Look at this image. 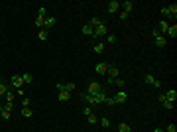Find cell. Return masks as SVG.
<instances>
[{
  "label": "cell",
  "mask_w": 177,
  "mask_h": 132,
  "mask_svg": "<svg viewBox=\"0 0 177 132\" xmlns=\"http://www.w3.org/2000/svg\"><path fill=\"white\" fill-rule=\"evenodd\" d=\"M118 75H120V69H118L114 63H110L108 69H106V83H108V85H112V83L118 79Z\"/></svg>",
  "instance_id": "1"
},
{
  "label": "cell",
  "mask_w": 177,
  "mask_h": 132,
  "mask_svg": "<svg viewBox=\"0 0 177 132\" xmlns=\"http://www.w3.org/2000/svg\"><path fill=\"white\" fill-rule=\"evenodd\" d=\"M154 42H155V45H158V47H165V45H167V38L161 36L158 30H154Z\"/></svg>",
  "instance_id": "2"
},
{
  "label": "cell",
  "mask_w": 177,
  "mask_h": 132,
  "mask_svg": "<svg viewBox=\"0 0 177 132\" xmlns=\"http://www.w3.org/2000/svg\"><path fill=\"white\" fill-rule=\"evenodd\" d=\"M144 83H146V85H152V87H155V89H159V87H161V83H159V81L155 79V77L152 75V73H146V77H144Z\"/></svg>",
  "instance_id": "3"
},
{
  "label": "cell",
  "mask_w": 177,
  "mask_h": 132,
  "mask_svg": "<svg viewBox=\"0 0 177 132\" xmlns=\"http://www.w3.org/2000/svg\"><path fill=\"white\" fill-rule=\"evenodd\" d=\"M100 89H103V85H100V83H97V81H91V83L87 85V91H85V93H89V95H97Z\"/></svg>",
  "instance_id": "4"
},
{
  "label": "cell",
  "mask_w": 177,
  "mask_h": 132,
  "mask_svg": "<svg viewBox=\"0 0 177 132\" xmlns=\"http://www.w3.org/2000/svg\"><path fill=\"white\" fill-rule=\"evenodd\" d=\"M106 34H108V28L104 26V24H98L97 28H94V36H93V38L94 40H97V38H104Z\"/></svg>",
  "instance_id": "5"
},
{
  "label": "cell",
  "mask_w": 177,
  "mask_h": 132,
  "mask_svg": "<svg viewBox=\"0 0 177 132\" xmlns=\"http://www.w3.org/2000/svg\"><path fill=\"white\" fill-rule=\"evenodd\" d=\"M134 6H136V2H134V0H124V2H120L122 12H126V14H130L132 10H134Z\"/></svg>",
  "instance_id": "6"
},
{
  "label": "cell",
  "mask_w": 177,
  "mask_h": 132,
  "mask_svg": "<svg viewBox=\"0 0 177 132\" xmlns=\"http://www.w3.org/2000/svg\"><path fill=\"white\" fill-rule=\"evenodd\" d=\"M81 99L89 104V107H97V99H94V95H89V93H81L79 95Z\"/></svg>",
  "instance_id": "7"
},
{
  "label": "cell",
  "mask_w": 177,
  "mask_h": 132,
  "mask_svg": "<svg viewBox=\"0 0 177 132\" xmlns=\"http://www.w3.org/2000/svg\"><path fill=\"white\" fill-rule=\"evenodd\" d=\"M106 97H108V93H106V85H103V89H100L97 95H94V99H97V104L104 103V99H106Z\"/></svg>",
  "instance_id": "8"
},
{
  "label": "cell",
  "mask_w": 177,
  "mask_h": 132,
  "mask_svg": "<svg viewBox=\"0 0 177 132\" xmlns=\"http://www.w3.org/2000/svg\"><path fill=\"white\" fill-rule=\"evenodd\" d=\"M158 101H159V104H161L165 110H173V103L165 99V95H159V99H158Z\"/></svg>",
  "instance_id": "9"
},
{
  "label": "cell",
  "mask_w": 177,
  "mask_h": 132,
  "mask_svg": "<svg viewBox=\"0 0 177 132\" xmlns=\"http://www.w3.org/2000/svg\"><path fill=\"white\" fill-rule=\"evenodd\" d=\"M10 83H12V87H14V89H22V85H24V79H22V75H12Z\"/></svg>",
  "instance_id": "10"
},
{
  "label": "cell",
  "mask_w": 177,
  "mask_h": 132,
  "mask_svg": "<svg viewBox=\"0 0 177 132\" xmlns=\"http://www.w3.org/2000/svg\"><path fill=\"white\" fill-rule=\"evenodd\" d=\"M106 69H108V63H104V61H100V63L94 65V73H97V75H104Z\"/></svg>",
  "instance_id": "11"
},
{
  "label": "cell",
  "mask_w": 177,
  "mask_h": 132,
  "mask_svg": "<svg viewBox=\"0 0 177 132\" xmlns=\"http://www.w3.org/2000/svg\"><path fill=\"white\" fill-rule=\"evenodd\" d=\"M106 10H108V14L118 12V10H120V2H118V0H110V2H108V6H106Z\"/></svg>",
  "instance_id": "12"
},
{
  "label": "cell",
  "mask_w": 177,
  "mask_h": 132,
  "mask_svg": "<svg viewBox=\"0 0 177 132\" xmlns=\"http://www.w3.org/2000/svg\"><path fill=\"white\" fill-rule=\"evenodd\" d=\"M165 38H177V24H169L167 32H165Z\"/></svg>",
  "instance_id": "13"
},
{
  "label": "cell",
  "mask_w": 177,
  "mask_h": 132,
  "mask_svg": "<svg viewBox=\"0 0 177 132\" xmlns=\"http://www.w3.org/2000/svg\"><path fill=\"white\" fill-rule=\"evenodd\" d=\"M167 28H169V22H165V20H161V22H158V32L161 34V36H165V32H167Z\"/></svg>",
  "instance_id": "14"
},
{
  "label": "cell",
  "mask_w": 177,
  "mask_h": 132,
  "mask_svg": "<svg viewBox=\"0 0 177 132\" xmlns=\"http://www.w3.org/2000/svg\"><path fill=\"white\" fill-rule=\"evenodd\" d=\"M114 103H126V91L124 89H120V91H118V93L116 95H114Z\"/></svg>",
  "instance_id": "15"
},
{
  "label": "cell",
  "mask_w": 177,
  "mask_h": 132,
  "mask_svg": "<svg viewBox=\"0 0 177 132\" xmlns=\"http://www.w3.org/2000/svg\"><path fill=\"white\" fill-rule=\"evenodd\" d=\"M10 89H14V87H12V85H6L4 81H0V101H2V97H4Z\"/></svg>",
  "instance_id": "16"
},
{
  "label": "cell",
  "mask_w": 177,
  "mask_h": 132,
  "mask_svg": "<svg viewBox=\"0 0 177 132\" xmlns=\"http://www.w3.org/2000/svg\"><path fill=\"white\" fill-rule=\"evenodd\" d=\"M81 32H83L85 36H89V38H93V36H94V30H93V26H91V24H85L83 28H81Z\"/></svg>",
  "instance_id": "17"
},
{
  "label": "cell",
  "mask_w": 177,
  "mask_h": 132,
  "mask_svg": "<svg viewBox=\"0 0 177 132\" xmlns=\"http://www.w3.org/2000/svg\"><path fill=\"white\" fill-rule=\"evenodd\" d=\"M55 22H57V20L53 18V16H47V18H45V24H43V30L53 28V26H55Z\"/></svg>",
  "instance_id": "18"
},
{
  "label": "cell",
  "mask_w": 177,
  "mask_h": 132,
  "mask_svg": "<svg viewBox=\"0 0 177 132\" xmlns=\"http://www.w3.org/2000/svg\"><path fill=\"white\" fill-rule=\"evenodd\" d=\"M163 95H165V99H167V101H171V103L177 99V91H175V89H169V91H165Z\"/></svg>",
  "instance_id": "19"
},
{
  "label": "cell",
  "mask_w": 177,
  "mask_h": 132,
  "mask_svg": "<svg viewBox=\"0 0 177 132\" xmlns=\"http://www.w3.org/2000/svg\"><path fill=\"white\" fill-rule=\"evenodd\" d=\"M20 114H22L24 118H30V116H33V110L30 109V107H22V110H20Z\"/></svg>",
  "instance_id": "20"
},
{
  "label": "cell",
  "mask_w": 177,
  "mask_h": 132,
  "mask_svg": "<svg viewBox=\"0 0 177 132\" xmlns=\"http://www.w3.org/2000/svg\"><path fill=\"white\" fill-rule=\"evenodd\" d=\"M57 99L59 101H71V93L69 91H61V93H57Z\"/></svg>",
  "instance_id": "21"
},
{
  "label": "cell",
  "mask_w": 177,
  "mask_h": 132,
  "mask_svg": "<svg viewBox=\"0 0 177 132\" xmlns=\"http://www.w3.org/2000/svg\"><path fill=\"white\" fill-rule=\"evenodd\" d=\"M104 43H108V45H114V43H116V36L106 34V36H104Z\"/></svg>",
  "instance_id": "22"
},
{
  "label": "cell",
  "mask_w": 177,
  "mask_h": 132,
  "mask_svg": "<svg viewBox=\"0 0 177 132\" xmlns=\"http://www.w3.org/2000/svg\"><path fill=\"white\" fill-rule=\"evenodd\" d=\"M112 85H114V87H116L118 91H120V89H124V85H126V81L122 79V77H118V79L114 81V83H112Z\"/></svg>",
  "instance_id": "23"
},
{
  "label": "cell",
  "mask_w": 177,
  "mask_h": 132,
  "mask_svg": "<svg viewBox=\"0 0 177 132\" xmlns=\"http://www.w3.org/2000/svg\"><path fill=\"white\" fill-rule=\"evenodd\" d=\"M104 45H106L104 42H97V43H94V53H103L104 51Z\"/></svg>",
  "instance_id": "24"
},
{
  "label": "cell",
  "mask_w": 177,
  "mask_h": 132,
  "mask_svg": "<svg viewBox=\"0 0 177 132\" xmlns=\"http://www.w3.org/2000/svg\"><path fill=\"white\" fill-rule=\"evenodd\" d=\"M10 116H12V113H10V110L0 109V118H2V120H10Z\"/></svg>",
  "instance_id": "25"
},
{
  "label": "cell",
  "mask_w": 177,
  "mask_h": 132,
  "mask_svg": "<svg viewBox=\"0 0 177 132\" xmlns=\"http://www.w3.org/2000/svg\"><path fill=\"white\" fill-rule=\"evenodd\" d=\"M118 132H132V128H130V124L120 122V124H118Z\"/></svg>",
  "instance_id": "26"
},
{
  "label": "cell",
  "mask_w": 177,
  "mask_h": 132,
  "mask_svg": "<svg viewBox=\"0 0 177 132\" xmlns=\"http://www.w3.org/2000/svg\"><path fill=\"white\" fill-rule=\"evenodd\" d=\"M22 79H24V85H30L33 81V77H32V73H22Z\"/></svg>",
  "instance_id": "27"
},
{
  "label": "cell",
  "mask_w": 177,
  "mask_h": 132,
  "mask_svg": "<svg viewBox=\"0 0 177 132\" xmlns=\"http://www.w3.org/2000/svg\"><path fill=\"white\" fill-rule=\"evenodd\" d=\"M4 97H6V101H8V103H14V99H16V93H14V89H10L8 93L4 95Z\"/></svg>",
  "instance_id": "28"
},
{
  "label": "cell",
  "mask_w": 177,
  "mask_h": 132,
  "mask_svg": "<svg viewBox=\"0 0 177 132\" xmlns=\"http://www.w3.org/2000/svg\"><path fill=\"white\" fill-rule=\"evenodd\" d=\"M161 14H163V18H165V22H169V20L173 18V16L169 14V10H167V6H163V8H161Z\"/></svg>",
  "instance_id": "29"
},
{
  "label": "cell",
  "mask_w": 177,
  "mask_h": 132,
  "mask_svg": "<svg viewBox=\"0 0 177 132\" xmlns=\"http://www.w3.org/2000/svg\"><path fill=\"white\" fill-rule=\"evenodd\" d=\"M167 10H169V14L173 16V20H175V16H177V4H169Z\"/></svg>",
  "instance_id": "30"
},
{
  "label": "cell",
  "mask_w": 177,
  "mask_h": 132,
  "mask_svg": "<svg viewBox=\"0 0 177 132\" xmlns=\"http://www.w3.org/2000/svg\"><path fill=\"white\" fill-rule=\"evenodd\" d=\"M37 40H39V42H45V40H47V30H39V34H37Z\"/></svg>",
  "instance_id": "31"
},
{
  "label": "cell",
  "mask_w": 177,
  "mask_h": 132,
  "mask_svg": "<svg viewBox=\"0 0 177 132\" xmlns=\"http://www.w3.org/2000/svg\"><path fill=\"white\" fill-rule=\"evenodd\" d=\"M33 24H36L37 28H42V30H43V24H45V18H42V16H37V18H36V22H33Z\"/></svg>",
  "instance_id": "32"
},
{
  "label": "cell",
  "mask_w": 177,
  "mask_h": 132,
  "mask_svg": "<svg viewBox=\"0 0 177 132\" xmlns=\"http://www.w3.org/2000/svg\"><path fill=\"white\" fill-rule=\"evenodd\" d=\"M0 109H6V110H10V113H12V110H14V103H8V101H6V103L2 104Z\"/></svg>",
  "instance_id": "33"
},
{
  "label": "cell",
  "mask_w": 177,
  "mask_h": 132,
  "mask_svg": "<svg viewBox=\"0 0 177 132\" xmlns=\"http://www.w3.org/2000/svg\"><path fill=\"white\" fill-rule=\"evenodd\" d=\"M100 126H103V128H108V126H110V120H108L106 116H103V118H100Z\"/></svg>",
  "instance_id": "34"
},
{
  "label": "cell",
  "mask_w": 177,
  "mask_h": 132,
  "mask_svg": "<svg viewBox=\"0 0 177 132\" xmlns=\"http://www.w3.org/2000/svg\"><path fill=\"white\" fill-rule=\"evenodd\" d=\"M89 24H91V26H93V30H94V28H97V26H98V24H103V22H100V18H97V16H94V18L91 20V22H89Z\"/></svg>",
  "instance_id": "35"
},
{
  "label": "cell",
  "mask_w": 177,
  "mask_h": 132,
  "mask_svg": "<svg viewBox=\"0 0 177 132\" xmlns=\"http://www.w3.org/2000/svg\"><path fill=\"white\" fill-rule=\"evenodd\" d=\"M37 16H42V18H47V10H45V6H42V8L37 10Z\"/></svg>",
  "instance_id": "36"
},
{
  "label": "cell",
  "mask_w": 177,
  "mask_h": 132,
  "mask_svg": "<svg viewBox=\"0 0 177 132\" xmlns=\"http://www.w3.org/2000/svg\"><path fill=\"white\" fill-rule=\"evenodd\" d=\"M104 104H108V107H114V97H106V99H104Z\"/></svg>",
  "instance_id": "37"
},
{
  "label": "cell",
  "mask_w": 177,
  "mask_h": 132,
  "mask_svg": "<svg viewBox=\"0 0 177 132\" xmlns=\"http://www.w3.org/2000/svg\"><path fill=\"white\" fill-rule=\"evenodd\" d=\"M83 114H93V107H89V104H85V109H83Z\"/></svg>",
  "instance_id": "38"
},
{
  "label": "cell",
  "mask_w": 177,
  "mask_h": 132,
  "mask_svg": "<svg viewBox=\"0 0 177 132\" xmlns=\"http://www.w3.org/2000/svg\"><path fill=\"white\" fill-rule=\"evenodd\" d=\"M65 91L73 93V91H75V83H65Z\"/></svg>",
  "instance_id": "39"
},
{
  "label": "cell",
  "mask_w": 177,
  "mask_h": 132,
  "mask_svg": "<svg viewBox=\"0 0 177 132\" xmlns=\"http://www.w3.org/2000/svg\"><path fill=\"white\" fill-rule=\"evenodd\" d=\"M87 120H89V124H94V122L98 120V118L94 116V114H89V116H87Z\"/></svg>",
  "instance_id": "40"
},
{
  "label": "cell",
  "mask_w": 177,
  "mask_h": 132,
  "mask_svg": "<svg viewBox=\"0 0 177 132\" xmlns=\"http://www.w3.org/2000/svg\"><path fill=\"white\" fill-rule=\"evenodd\" d=\"M165 132H177V126H175V124H167V128H165Z\"/></svg>",
  "instance_id": "41"
},
{
  "label": "cell",
  "mask_w": 177,
  "mask_h": 132,
  "mask_svg": "<svg viewBox=\"0 0 177 132\" xmlns=\"http://www.w3.org/2000/svg\"><path fill=\"white\" fill-rule=\"evenodd\" d=\"M55 89H57V93H61V91H65V83H57V85H55Z\"/></svg>",
  "instance_id": "42"
},
{
  "label": "cell",
  "mask_w": 177,
  "mask_h": 132,
  "mask_svg": "<svg viewBox=\"0 0 177 132\" xmlns=\"http://www.w3.org/2000/svg\"><path fill=\"white\" fill-rule=\"evenodd\" d=\"M22 107H30V99L28 97H22Z\"/></svg>",
  "instance_id": "43"
},
{
  "label": "cell",
  "mask_w": 177,
  "mask_h": 132,
  "mask_svg": "<svg viewBox=\"0 0 177 132\" xmlns=\"http://www.w3.org/2000/svg\"><path fill=\"white\" fill-rule=\"evenodd\" d=\"M128 16H130V14H126V12H120V20H126Z\"/></svg>",
  "instance_id": "44"
},
{
  "label": "cell",
  "mask_w": 177,
  "mask_h": 132,
  "mask_svg": "<svg viewBox=\"0 0 177 132\" xmlns=\"http://www.w3.org/2000/svg\"><path fill=\"white\" fill-rule=\"evenodd\" d=\"M154 132H163V128H155V130Z\"/></svg>",
  "instance_id": "45"
}]
</instances>
